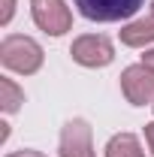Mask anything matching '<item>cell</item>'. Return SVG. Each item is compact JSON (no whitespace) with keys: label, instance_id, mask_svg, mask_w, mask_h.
Instances as JSON below:
<instances>
[{"label":"cell","instance_id":"cell-6","mask_svg":"<svg viewBox=\"0 0 154 157\" xmlns=\"http://www.w3.org/2000/svg\"><path fill=\"white\" fill-rule=\"evenodd\" d=\"M60 157H97L88 121L73 118V121L64 124V130H60Z\"/></svg>","mask_w":154,"mask_h":157},{"label":"cell","instance_id":"cell-12","mask_svg":"<svg viewBox=\"0 0 154 157\" xmlns=\"http://www.w3.org/2000/svg\"><path fill=\"white\" fill-rule=\"evenodd\" d=\"M145 139H148V151L154 154V121H151V124H145Z\"/></svg>","mask_w":154,"mask_h":157},{"label":"cell","instance_id":"cell-14","mask_svg":"<svg viewBox=\"0 0 154 157\" xmlns=\"http://www.w3.org/2000/svg\"><path fill=\"white\" fill-rule=\"evenodd\" d=\"M151 15H154V0H151Z\"/></svg>","mask_w":154,"mask_h":157},{"label":"cell","instance_id":"cell-3","mask_svg":"<svg viewBox=\"0 0 154 157\" xmlns=\"http://www.w3.org/2000/svg\"><path fill=\"white\" fill-rule=\"evenodd\" d=\"M70 55L82 67H109L115 60V48H112L109 36H103V33H85L73 42Z\"/></svg>","mask_w":154,"mask_h":157},{"label":"cell","instance_id":"cell-9","mask_svg":"<svg viewBox=\"0 0 154 157\" xmlns=\"http://www.w3.org/2000/svg\"><path fill=\"white\" fill-rule=\"evenodd\" d=\"M21 103H24V91H21L9 76H0V106H3V112H6V115L18 112Z\"/></svg>","mask_w":154,"mask_h":157},{"label":"cell","instance_id":"cell-2","mask_svg":"<svg viewBox=\"0 0 154 157\" xmlns=\"http://www.w3.org/2000/svg\"><path fill=\"white\" fill-rule=\"evenodd\" d=\"M145 0H73L88 21H124L139 12Z\"/></svg>","mask_w":154,"mask_h":157},{"label":"cell","instance_id":"cell-5","mask_svg":"<svg viewBox=\"0 0 154 157\" xmlns=\"http://www.w3.org/2000/svg\"><path fill=\"white\" fill-rule=\"evenodd\" d=\"M30 15L37 21V27H42L52 36H60L73 27V15L64 0H30Z\"/></svg>","mask_w":154,"mask_h":157},{"label":"cell","instance_id":"cell-7","mask_svg":"<svg viewBox=\"0 0 154 157\" xmlns=\"http://www.w3.org/2000/svg\"><path fill=\"white\" fill-rule=\"evenodd\" d=\"M121 42L130 45V48H142V45L154 42V15L136 18L127 27H121Z\"/></svg>","mask_w":154,"mask_h":157},{"label":"cell","instance_id":"cell-10","mask_svg":"<svg viewBox=\"0 0 154 157\" xmlns=\"http://www.w3.org/2000/svg\"><path fill=\"white\" fill-rule=\"evenodd\" d=\"M15 12V0H3V12H0V24H9Z\"/></svg>","mask_w":154,"mask_h":157},{"label":"cell","instance_id":"cell-4","mask_svg":"<svg viewBox=\"0 0 154 157\" xmlns=\"http://www.w3.org/2000/svg\"><path fill=\"white\" fill-rule=\"evenodd\" d=\"M121 91L133 106H154V67L148 63H133L121 73Z\"/></svg>","mask_w":154,"mask_h":157},{"label":"cell","instance_id":"cell-8","mask_svg":"<svg viewBox=\"0 0 154 157\" xmlns=\"http://www.w3.org/2000/svg\"><path fill=\"white\" fill-rule=\"evenodd\" d=\"M106 157H145V151H142V145L133 133H118V136L109 139Z\"/></svg>","mask_w":154,"mask_h":157},{"label":"cell","instance_id":"cell-13","mask_svg":"<svg viewBox=\"0 0 154 157\" xmlns=\"http://www.w3.org/2000/svg\"><path fill=\"white\" fill-rule=\"evenodd\" d=\"M142 63H148V67H154V48H151V52H145V55H142Z\"/></svg>","mask_w":154,"mask_h":157},{"label":"cell","instance_id":"cell-11","mask_svg":"<svg viewBox=\"0 0 154 157\" xmlns=\"http://www.w3.org/2000/svg\"><path fill=\"white\" fill-rule=\"evenodd\" d=\"M6 157H45L42 151H33V148H21V151H12V154H6Z\"/></svg>","mask_w":154,"mask_h":157},{"label":"cell","instance_id":"cell-1","mask_svg":"<svg viewBox=\"0 0 154 157\" xmlns=\"http://www.w3.org/2000/svg\"><path fill=\"white\" fill-rule=\"evenodd\" d=\"M42 45L30 36H21V33H12L0 42V60L6 70L12 73H21V76H30L42 67Z\"/></svg>","mask_w":154,"mask_h":157}]
</instances>
